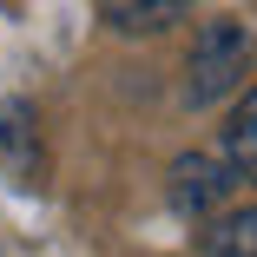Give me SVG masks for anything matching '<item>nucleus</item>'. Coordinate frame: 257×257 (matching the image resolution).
Masks as SVG:
<instances>
[{
	"instance_id": "nucleus-3",
	"label": "nucleus",
	"mask_w": 257,
	"mask_h": 257,
	"mask_svg": "<svg viewBox=\"0 0 257 257\" xmlns=\"http://www.w3.org/2000/svg\"><path fill=\"white\" fill-rule=\"evenodd\" d=\"M198 0H99V20H106L112 33H165Z\"/></svg>"
},
{
	"instance_id": "nucleus-4",
	"label": "nucleus",
	"mask_w": 257,
	"mask_h": 257,
	"mask_svg": "<svg viewBox=\"0 0 257 257\" xmlns=\"http://www.w3.org/2000/svg\"><path fill=\"white\" fill-rule=\"evenodd\" d=\"M224 165L237 185H257V86L237 99V112L224 125Z\"/></svg>"
},
{
	"instance_id": "nucleus-6",
	"label": "nucleus",
	"mask_w": 257,
	"mask_h": 257,
	"mask_svg": "<svg viewBox=\"0 0 257 257\" xmlns=\"http://www.w3.org/2000/svg\"><path fill=\"white\" fill-rule=\"evenodd\" d=\"M204 257H257V211H211L204 224Z\"/></svg>"
},
{
	"instance_id": "nucleus-1",
	"label": "nucleus",
	"mask_w": 257,
	"mask_h": 257,
	"mask_svg": "<svg viewBox=\"0 0 257 257\" xmlns=\"http://www.w3.org/2000/svg\"><path fill=\"white\" fill-rule=\"evenodd\" d=\"M250 60H257V40L237 20H204L191 60H185V106H211V99H224L231 86H244Z\"/></svg>"
},
{
	"instance_id": "nucleus-2",
	"label": "nucleus",
	"mask_w": 257,
	"mask_h": 257,
	"mask_svg": "<svg viewBox=\"0 0 257 257\" xmlns=\"http://www.w3.org/2000/svg\"><path fill=\"white\" fill-rule=\"evenodd\" d=\"M231 191H237V178H231L224 159H211V152H185V159L172 165V204L185 218H211Z\"/></svg>"
},
{
	"instance_id": "nucleus-5",
	"label": "nucleus",
	"mask_w": 257,
	"mask_h": 257,
	"mask_svg": "<svg viewBox=\"0 0 257 257\" xmlns=\"http://www.w3.org/2000/svg\"><path fill=\"white\" fill-rule=\"evenodd\" d=\"M0 165L20 185H40V145H33V125H27V106L0 112Z\"/></svg>"
}]
</instances>
